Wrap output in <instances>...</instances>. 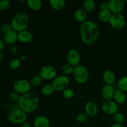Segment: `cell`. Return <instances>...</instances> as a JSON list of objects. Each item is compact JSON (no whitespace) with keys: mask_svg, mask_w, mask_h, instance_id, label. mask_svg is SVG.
Here are the masks:
<instances>
[{"mask_svg":"<svg viewBox=\"0 0 127 127\" xmlns=\"http://www.w3.org/2000/svg\"><path fill=\"white\" fill-rule=\"evenodd\" d=\"M80 35L84 44L88 45L93 44L99 37V27L95 22L91 21H86L81 25Z\"/></svg>","mask_w":127,"mask_h":127,"instance_id":"cell-1","label":"cell"},{"mask_svg":"<svg viewBox=\"0 0 127 127\" xmlns=\"http://www.w3.org/2000/svg\"><path fill=\"white\" fill-rule=\"evenodd\" d=\"M17 104L19 109L26 114L32 113L38 108L39 105V98L35 93L29 92L21 95Z\"/></svg>","mask_w":127,"mask_h":127,"instance_id":"cell-2","label":"cell"},{"mask_svg":"<svg viewBox=\"0 0 127 127\" xmlns=\"http://www.w3.org/2000/svg\"><path fill=\"white\" fill-rule=\"evenodd\" d=\"M29 24V17L25 12H19L16 14L11 21V24L12 30L16 32H21L26 30Z\"/></svg>","mask_w":127,"mask_h":127,"instance_id":"cell-3","label":"cell"},{"mask_svg":"<svg viewBox=\"0 0 127 127\" xmlns=\"http://www.w3.org/2000/svg\"><path fill=\"white\" fill-rule=\"evenodd\" d=\"M7 120L11 124L22 125L27 121V114L19 109L9 113L7 115Z\"/></svg>","mask_w":127,"mask_h":127,"instance_id":"cell-4","label":"cell"},{"mask_svg":"<svg viewBox=\"0 0 127 127\" xmlns=\"http://www.w3.org/2000/svg\"><path fill=\"white\" fill-rule=\"evenodd\" d=\"M73 74L76 81L80 84L86 83L89 78L88 69L83 65H78L74 67Z\"/></svg>","mask_w":127,"mask_h":127,"instance_id":"cell-5","label":"cell"},{"mask_svg":"<svg viewBox=\"0 0 127 127\" xmlns=\"http://www.w3.org/2000/svg\"><path fill=\"white\" fill-rule=\"evenodd\" d=\"M52 86L55 91H63L67 89L69 84V79L67 76L60 75L57 76L52 80Z\"/></svg>","mask_w":127,"mask_h":127,"instance_id":"cell-6","label":"cell"},{"mask_svg":"<svg viewBox=\"0 0 127 127\" xmlns=\"http://www.w3.org/2000/svg\"><path fill=\"white\" fill-rule=\"evenodd\" d=\"M14 91L21 95L31 92V84L28 81L24 79H19L16 80L13 84Z\"/></svg>","mask_w":127,"mask_h":127,"instance_id":"cell-7","label":"cell"},{"mask_svg":"<svg viewBox=\"0 0 127 127\" xmlns=\"http://www.w3.org/2000/svg\"><path fill=\"white\" fill-rule=\"evenodd\" d=\"M125 17L121 13L112 14L109 21L111 27L117 31L123 29L125 26Z\"/></svg>","mask_w":127,"mask_h":127,"instance_id":"cell-8","label":"cell"},{"mask_svg":"<svg viewBox=\"0 0 127 127\" xmlns=\"http://www.w3.org/2000/svg\"><path fill=\"white\" fill-rule=\"evenodd\" d=\"M39 74L40 76L44 80H53L57 77V71L53 66L45 65L41 68Z\"/></svg>","mask_w":127,"mask_h":127,"instance_id":"cell-9","label":"cell"},{"mask_svg":"<svg viewBox=\"0 0 127 127\" xmlns=\"http://www.w3.org/2000/svg\"><path fill=\"white\" fill-rule=\"evenodd\" d=\"M102 110L106 114L114 115L119 110V105L115 101L105 100L101 105Z\"/></svg>","mask_w":127,"mask_h":127,"instance_id":"cell-10","label":"cell"},{"mask_svg":"<svg viewBox=\"0 0 127 127\" xmlns=\"http://www.w3.org/2000/svg\"><path fill=\"white\" fill-rule=\"evenodd\" d=\"M66 58L68 63L70 64L73 66L76 67L79 65L81 57L80 54L77 50L74 49V48L69 50L67 53Z\"/></svg>","mask_w":127,"mask_h":127,"instance_id":"cell-11","label":"cell"},{"mask_svg":"<svg viewBox=\"0 0 127 127\" xmlns=\"http://www.w3.org/2000/svg\"><path fill=\"white\" fill-rule=\"evenodd\" d=\"M124 6L125 2L123 0H110L109 2V10L112 14H120Z\"/></svg>","mask_w":127,"mask_h":127,"instance_id":"cell-12","label":"cell"},{"mask_svg":"<svg viewBox=\"0 0 127 127\" xmlns=\"http://www.w3.org/2000/svg\"><path fill=\"white\" fill-rule=\"evenodd\" d=\"M115 89L112 85L105 84L101 90V94L105 100H111L114 98Z\"/></svg>","mask_w":127,"mask_h":127,"instance_id":"cell-13","label":"cell"},{"mask_svg":"<svg viewBox=\"0 0 127 127\" xmlns=\"http://www.w3.org/2000/svg\"><path fill=\"white\" fill-rule=\"evenodd\" d=\"M85 113L90 117H94L98 114V108L96 104L93 102H88L84 106Z\"/></svg>","mask_w":127,"mask_h":127,"instance_id":"cell-14","label":"cell"},{"mask_svg":"<svg viewBox=\"0 0 127 127\" xmlns=\"http://www.w3.org/2000/svg\"><path fill=\"white\" fill-rule=\"evenodd\" d=\"M17 32L14 30H11L9 32L4 34L3 40L5 43L7 45H13L18 40Z\"/></svg>","mask_w":127,"mask_h":127,"instance_id":"cell-15","label":"cell"},{"mask_svg":"<svg viewBox=\"0 0 127 127\" xmlns=\"http://www.w3.org/2000/svg\"><path fill=\"white\" fill-rule=\"evenodd\" d=\"M34 127H50V122L47 117L43 115H39L35 118L33 122Z\"/></svg>","mask_w":127,"mask_h":127,"instance_id":"cell-16","label":"cell"},{"mask_svg":"<svg viewBox=\"0 0 127 127\" xmlns=\"http://www.w3.org/2000/svg\"><path fill=\"white\" fill-rule=\"evenodd\" d=\"M17 37H18V40L19 42L24 43H29V42H32L33 38L32 33L27 30L18 32Z\"/></svg>","mask_w":127,"mask_h":127,"instance_id":"cell-17","label":"cell"},{"mask_svg":"<svg viewBox=\"0 0 127 127\" xmlns=\"http://www.w3.org/2000/svg\"><path fill=\"white\" fill-rule=\"evenodd\" d=\"M114 99L117 104H123L127 100V96L125 92L117 89L115 91Z\"/></svg>","mask_w":127,"mask_h":127,"instance_id":"cell-18","label":"cell"},{"mask_svg":"<svg viewBox=\"0 0 127 127\" xmlns=\"http://www.w3.org/2000/svg\"><path fill=\"white\" fill-rule=\"evenodd\" d=\"M103 79L106 84L112 85L115 81V74L112 71L107 69L103 73Z\"/></svg>","mask_w":127,"mask_h":127,"instance_id":"cell-19","label":"cell"},{"mask_svg":"<svg viewBox=\"0 0 127 127\" xmlns=\"http://www.w3.org/2000/svg\"><path fill=\"white\" fill-rule=\"evenodd\" d=\"M74 18L75 20L78 22L83 24V22L87 21V12L83 9H77L74 12Z\"/></svg>","mask_w":127,"mask_h":127,"instance_id":"cell-20","label":"cell"},{"mask_svg":"<svg viewBox=\"0 0 127 127\" xmlns=\"http://www.w3.org/2000/svg\"><path fill=\"white\" fill-rule=\"evenodd\" d=\"M112 15V14L109 9L100 11L98 14V18L100 22L105 23V22L110 21Z\"/></svg>","mask_w":127,"mask_h":127,"instance_id":"cell-21","label":"cell"},{"mask_svg":"<svg viewBox=\"0 0 127 127\" xmlns=\"http://www.w3.org/2000/svg\"><path fill=\"white\" fill-rule=\"evenodd\" d=\"M27 5L31 10L37 11L42 8V2L40 0H27Z\"/></svg>","mask_w":127,"mask_h":127,"instance_id":"cell-22","label":"cell"},{"mask_svg":"<svg viewBox=\"0 0 127 127\" xmlns=\"http://www.w3.org/2000/svg\"><path fill=\"white\" fill-rule=\"evenodd\" d=\"M49 3L53 9L55 11H60L65 6L66 1L64 0H50Z\"/></svg>","mask_w":127,"mask_h":127,"instance_id":"cell-23","label":"cell"},{"mask_svg":"<svg viewBox=\"0 0 127 127\" xmlns=\"http://www.w3.org/2000/svg\"><path fill=\"white\" fill-rule=\"evenodd\" d=\"M95 3L93 0H86L83 2V9L86 12H91L95 9Z\"/></svg>","mask_w":127,"mask_h":127,"instance_id":"cell-24","label":"cell"},{"mask_svg":"<svg viewBox=\"0 0 127 127\" xmlns=\"http://www.w3.org/2000/svg\"><path fill=\"white\" fill-rule=\"evenodd\" d=\"M118 89L124 92H127V76L120 78L117 83Z\"/></svg>","mask_w":127,"mask_h":127,"instance_id":"cell-25","label":"cell"},{"mask_svg":"<svg viewBox=\"0 0 127 127\" xmlns=\"http://www.w3.org/2000/svg\"><path fill=\"white\" fill-rule=\"evenodd\" d=\"M54 91V89L52 87V84H45L42 88V94L45 96H50L53 94Z\"/></svg>","mask_w":127,"mask_h":127,"instance_id":"cell-26","label":"cell"},{"mask_svg":"<svg viewBox=\"0 0 127 127\" xmlns=\"http://www.w3.org/2000/svg\"><path fill=\"white\" fill-rule=\"evenodd\" d=\"M113 119L115 122V124H122H122L125 122V115L122 112H116L115 114L113 115Z\"/></svg>","mask_w":127,"mask_h":127,"instance_id":"cell-27","label":"cell"},{"mask_svg":"<svg viewBox=\"0 0 127 127\" xmlns=\"http://www.w3.org/2000/svg\"><path fill=\"white\" fill-rule=\"evenodd\" d=\"M62 69L63 73L65 74L66 75H70V74H73L74 67L71 65L69 63H66L62 66Z\"/></svg>","mask_w":127,"mask_h":127,"instance_id":"cell-28","label":"cell"},{"mask_svg":"<svg viewBox=\"0 0 127 127\" xmlns=\"http://www.w3.org/2000/svg\"><path fill=\"white\" fill-rule=\"evenodd\" d=\"M43 79L40 76V75L38 76H33L32 79H31V86L33 87H38L42 84Z\"/></svg>","mask_w":127,"mask_h":127,"instance_id":"cell-29","label":"cell"},{"mask_svg":"<svg viewBox=\"0 0 127 127\" xmlns=\"http://www.w3.org/2000/svg\"><path fill=\"white\" fill-rule=\"evenodd\" d=\"M21 65V60L18 58H13L9 63V66L11 69H17Z\"/></svg>","mask_w":127,"mask_h":127,"instance_id":"cell-30","label":"cell"},{"mask_svg":"<svg viewBox=\"0 0 127 127\" xmlns=\"http://www.w3.org/2000/svg\"><path fill=\"white\" fill-rule=\"evenodd\" d=\"M21 95H22L19 94L18 93L13 91L10 93L9 95V98L10 100H11L12 102H13L18 103V102L19 101L20 99H21Z\"/></svg>","mask_w":127,"mask_h":127,"instance_id":"cell-31","label":"cell"},{"mask_svg":"<svg viewBox=\"0 0 127 127\" xmlns=\"http://www.w3.org/2000/svg\"><path fill=\"white\" fill-rule=\"evenodd\" d=\"M88 120V116L86 113H80L76 116V120L78 123L84 124Z\"/></svg>","mask_w":127,"mask_h":127,"instance_id":"cell-32","label":"cell"},{"mask_svg":"<svg viewBox=\"0 0 127 127\" xmlns=\"http://www.w3.org/2000/svg\"><path fill=\"white\" fill-rule=\"evenodd\" d=\"M11 30H12V28L11 24L5 23L0 26V32L4 33V34L6 33L7 32H9Z\"/></svg>","mask_w":127,"mask_h":127,"instance_id":"cell-33","label":"cell"},{"mask_svg":"<svg viewBox=\"0 0 127 127\" xmlns=\"http://www.w3.org/2000/svg\"><path fill=\"white\" fill-rule=\"evenodd\" d=\"M63 96L66 99H71L74 96V91L71 89L67 88L63 91Z\"/></svg>","mask_w":127,"mask_h":127,"instance_id":"cell-34","label":"cell"},{"mask_svg":"<svg viewBox=\"0 0 127 127\" xmlns=\"http://www.w3.org/2000/svg\"><path fill=\"white\" fill-rule=\"evenodd\" d=\"M10 1L8 0H0V11H5L10 6Z\"/></svg>","mask_w":127,"mask_h":127,"instance_id":"cell-35","label":"cell"},{"mask_svg":"<svg viewBox=\"0 0 127 127\" xmlns=\"http://www.w3.org/2000/svg\"><path fill=\"white\" fill-rule=\"evenodd\" d=\"M100 8L101 9V11L108 10L109 9V2H106V1L102 2L100 4Z\"/></svg>","mask_w":127,"mask_h":127,"instance_id":"cell-36","label":"cell"},{"mask_svg":"<svg viewBox=\"0 0 127 127\" xmlns=\"http://www.w3.org/2000/svg\"><path fill=\"white\" fill-rule=\"evenodd\" d=\"M9 51L12 54L14 55H17L19 53V50H18V48H17L15 46L12 45L9 48Z\"/></svg>","mask_w":127,"mask_h":127,"instance_id":"cell-37","label":"cell"},{"mask_svg":"<svg viewBox=\"0 0 127 127\" xmlns=\"http://www.w3.org/2000/svg\"><path fill=\"white\" fill-rule=\"evenodd\" d=\"M4 46H5L4 42L3 40L0 38V52H2V50L4 49Z\"/></svg>","mask_w":127,"mask_h":127,"instance_id":"cell-38","label":"cell"},{"mask_svg":"<svg viewBox=\"0 0 127 127\" xmlns=\"http://www.w3.org/2000/svg\"><path fill=\"white\" fill-rule=\"evenodd\" d=\"M21 127H31V125L29 122L26 121V122H24V124H22V125H21Z\"/></svg>","mask_w":127,"mask_h":127,"instance_id":"cell-39","label":"cell"},{"mask_svg":"<svg viewBox=\"0 0 127 127\" xmlns=\"http://www.w3.org/2000/svg\"><path fill=\"white\" fill-rule=\"evenodd\" d=\"M110 127H124L122 124H112Z\"/></svg>","mask_w":127,"mask_h":127,"instance_id":"cell-40","label":"cell"},{"mask_svg":"<svg viewBox=\"0 0 127 127\" xmlns=\"http://www.w3.org/2000/svg\"><path fill=\"white\" fill-rule=\"evenodd\" d=\"M4 59V55L2 53V52H0V63L2 62Z\"/></svg>","mask_w":127,"mask_h":127,"instance_id":"cell-41","label":"cell"},{"mask_svg":"<svg viewBox=\"0 0 127 127\" xmlns=\"http://www.w3.org/2000/svg\"><path fill=\"white\" fill-rule=\"evenodd\" d=\"M20 58H21V60H22V61L26 60V56L22 55H21L20 56Z\"/></svg>","mask_w":127,"mask_h":127,"instance_id":"cell-42","label":"cell"},{"mask_svg":"<svg viewBox=\"0 0 127 127\" xmlns=\"http://www.w3.org/2000/svg\"><path fill=\"white\" fill-rule=\"evenodd\" d=\"M125 2H126V3L127 4V0H126V1H125Z\"/></svg>","mask_w":127,"mask_h":127,"instance_id":"cell-43","label":"cell"}]
</instances>
